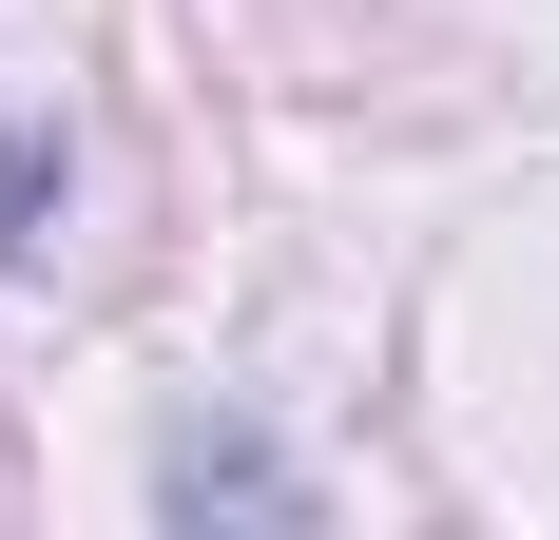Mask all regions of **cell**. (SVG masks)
Returning <instances> with one entry per match:
<instances>
[{"mask_svg":"<svg viewBox=\"0 0 559 540\" xmlns=\"http://www.w3.org/2000/svg\"><path fill=\"white\" fill-rule=\"evenodd\" d=\"M155 502H174V521H213V502H231V521H289V502H309V483H289L271 444H213V425H193V444H174V463H155Z\"/></svg>","mask_w":559,"mask_h":540,"instance_id":"1","label":"cell"},{"mask_svg":"<svg viewBox=\"0 0 559 540\" xmlns=\"http://www.w3.org/2000/svg\"><path fill=\"white\" fill-rule=\"evenodd\" d=\"M39 213H58V136L20 116V136H0V270H39Z\"/></svg>","mask_w":559,"mask_h":540,"instance_id":"2","label":"cell"}]
</instances>
